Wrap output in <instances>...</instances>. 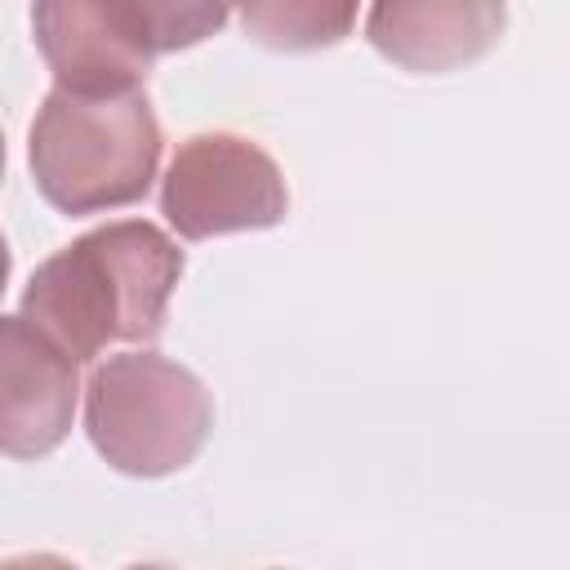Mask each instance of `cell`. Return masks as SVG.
I'll return each instance as SVG.
<instances>
[{
    "label": "cell",
    "mask_w": 570,
    "mask_h": 570,
    "mask_svg": "<svg viewBox=\"0 0 570 570\" xmlns=\"http://www.w3.org/2000/svg\"><path fill=\"white\" fill-rule=\"evenodd\" d=\"M178 276L183 249L156 223L120 218L76 236L31 272L22 321L85 365L111 343H151L165 330Z\"/></svg>",
    "instance_id": "cell-1"
},
{
    "label": "cell",
    "mask_w": 570,
    "mask_h": 570,
    "mask_svg": "<svg viewBox=\"0 0 570 570\" xmlns=\"http://www.w3.org/2000/svg\"><path fill=\"white\" fill-rule=\"evenodd\" d=\"M27 160L53 209L71 218L120 209L142 200L156 178L160 120L142 89L71 94L53 85L31 120Z\"/></svg>",
    "instance_id": "cell-2"
},
{
    "label": "cell",
    "mask_w": 570,
    "mask_h": 570,
    "mask_svg": "<svg viewBox=\"0 0 570 570\" xmlns=\"http://www.w3.org/2000/svg\"><path fill=\"white\" fill-rule=\"evenodd\" d=\"M209 428L214 401L205 383L160 352L107 356L85 383V432L125 476H169L187 468Z\"/></svg>",
    "instance_id": "cell-3"
},
{
    "label": "cell",
    "mask_w": 570,
    "mask_h": 570,
    "mask_svg": "<svg viewBox=\"0 0 570 570\" xmlns=\"http://www.w3.org/2000/svg\"><path fill=\"white\" fill-rule=\"evenodd\" d=\"M227 22L223 4H129V0H45L31 9L36 49L58 89L134 94L156 53L187 49Z\"/></svg>",
    "instance_id": "cell-4"
},
{
    "label": "cell",
    "mask_w": 570,
    "mask_h": 570,
    "mask_svg": "<svg viewBox=\"0 0 570 570\" xmlns=\"http://www.w3.org/2000/svg\"><path fill=\"white\" fill-rule=\"evenodd\" d=\"M160 214L183 240L263 232L285 223L289 191L281 165L240 134H191L160 178Z\"/></svg>",
    "instance_id": "cell-5"
},
{
    "label": "cell",
    "mask_w": 570,
    "mask_h": 570,
    "mask_svg": "<svg viewBox=\"0 0 570 570\" xmlns=\"http://www.w3.org/2000/svg\"><path fill=\"white\" fill-rule=\"evenodd\" d=\"M76 361L58 352L31 321L0 316V454L45 459L76 419Z\"/></svg>",
    "instance_id": "cell-6"
},
{
    "label": "cell",
    "mask_w": 570,
    "mask_h": 570,
    "mask_svg": "<svg viewBox=\"0 0 570 570\" xmlns=\"http://www.w3.org/2000/svg\"><path fill=\"white\" fill-rule=\"evenodd\" d=\"M508 22L503 4L463 0H419V4H374L365 13V40L405 71H450L481 58Z\"/></svg>",
    "instance_id": "cell-7"
},
{
    "label": "cell",
    "mask_w": 570,
    "mask_h": 570,
    "mask_svg": "<svg viewBox=\"0 0 570 570\" xmlns=\"http://www.w3.org/2000/svg\"><path fill=\"white\" fill-rule=\"evenodd\" d=\"M240 22L267 49H321V45H338L352 31L356 4H316V0L245 4Z\"/></svg>",
    "instance_id": "cell-8"
},
{
    "label": "cell",
    "mask_w": 570,
    "mask_h": 570,
    "mask_svg": "<svg viewBox=\"0 0 570 570\" xmlns=\"http://www.w3.org/2000/svg\"><path fill=\"white\" fill-rule=\"evenodd\" d=\"M0 570H80V566H71L67 557H53V552H22V557L0 561Z\"/></svg>",
    "instance_id": "cell-9"
},
{
    "label": "cell",
    "mask_w": 570,
    "mask_h": 570,
    "mask_svg": "<svg viewBox=\"0 0 570 570\" xmlns=\"http://www.w3.org/2000/svg\"><path fill=\"white\" fill-rule=\"evenodd\" d=\"M9 285V245H4V232H0V294Z\"/></svg>",
    "instance_id": "cell-10"
},
{
    "label": "cell",
    "mask_w": 570,
    "mask_h": 570,
    "mask_svg": "<svg viewBox=\"0 0 570 570\" xmlns=\"http://www.w3.org/2000/svg\"><path fill=\"white\" fill-rule=\"evenodd\" d=\"M0 178H4V134H0Z\"/></svg>",
    "instance_id": "cell-11"
},
{
    "label": "cell",
    "mask_w": 570,
    "mask_h": 570,
    "mask_svg": "<svg viewBox=\"0 0 570 570\" xmlns=\"http://www.w3.org/2000/svg\"><path fill=\"white\" fill-rule=\"evenodd\" d=\"M129 570H165V566H129Z\"/></svg>",
    "instance_id": "cell-12"
}]
</instances>
